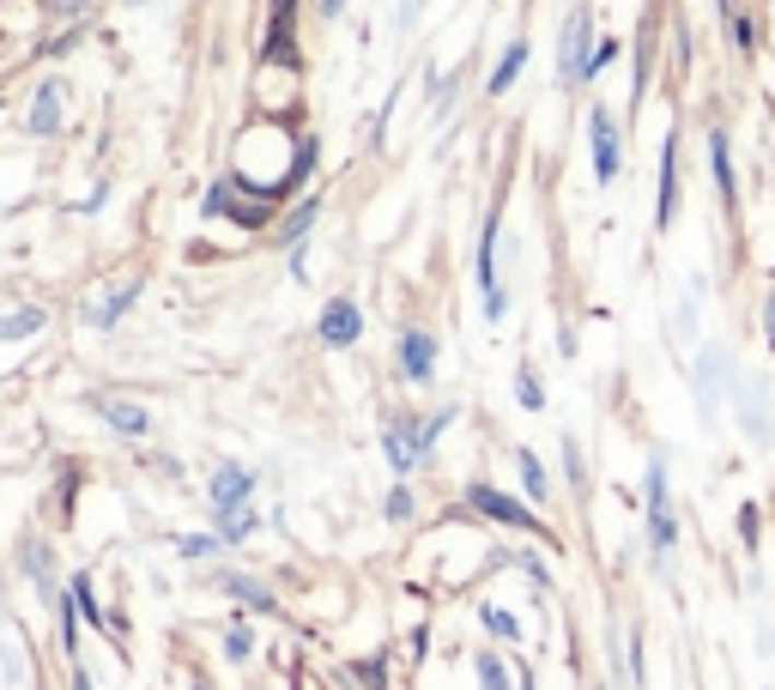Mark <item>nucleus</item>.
<instances>
[{
    "mask_svg": "<svg viewBox=\"0 0 775 690\" xmlns=\"http://www.w3.org/2000/svg\"><path fill=\"white\" fill-rule=\"evenodd\" d=\"M643 496H648V551H655V570H667L672 546H679V515H672V491H667V455L648 460Z\"/></svg>",
    "mask_w": 775,
    "mask_h": 690,
    "instance_id": "nucleus-1",
    "label": "nucleus"
},
{
    "mask_svg": "<svg viewBox=\"0 0 775 690\" xmlns=\"http://www.w3.org/2000/svg\"><path fill=\"white\" fill-rule=\"evenodd\" d=\"M467 508H479L485 522L497 527H521V534H539V539H552L545 527H539V515L527 503H515L509 491H497V484H467Z\"/></svg>",
    "mask_w": 775,
    "mask_h": 690,
    "instance_id": "nucleus-2",
    "label": "nucleus"
},
{
    "mask_svg": "<svg viewBox=\"0 0 775 690\" xmlns=\"http://www.w3.org/2000/svg\"><path fill=\"white\" fill-rule=\"evenodd\" d=\"M588 133H594V176H600V183H618V169H624V133H618V121L606 116V109H594Z\"/></svg>",
    "mask_w": 775,
    "mask_h": 690,
    "instance_id": "nucleus-3",
    "label": "nucleus"
},
{
    "mask_svg": "<svg viewBox=\"0 0 775 690\" xmlns=\"http://www.w3.org/2000/svg\"><path fill=\"white\" fill-rule=\"evenodd\" d=\"M479 297H485V315L497 321V315H503V285H497V212L485 219V236H479Z\"/></svg>",
    "mask_w": 775,
    "mask_h": 690,
    "instance_id": "nucleus-4",
    "label": "nucleus"
},
{
    "mask_svg": "<svg viewBox=\"0 0 775 690\" xmlns=\"http://www.w3.org/2000/svg\"><path fill=\"white\" fill-rule=\"evenodd\" d=\"M92 412L104 418L109 430H121V436H145V430H152V418H145V406L121 400V394H92Z\"/></svg>",
    "mask_w": 775,
    "mask_h": 690,
    "instance_id": "nucleus-5",
    "label": "nucleus"
},
{
    "mask_svg": "<svg viewBox=\"0 0 775 690\" xmlns=\"http://www.w3.org/2000/svg\"><path fill=\"white\" fill-rule=\"evenodd\" d=\"M672 212H679V133H667L660 145V195H655V224L667 231Z\"/></svg>",
    "mask_w": 775,
    "mask_h": 690,
    "instance_id": "nucleus-6",
    "label": "nucleus"
},
{
    "mask_svg": "<svg viewBox=\"0 0 775 690\" xmlns=\"http://www.w3.org/2000/svg\"><path fill=\"white\" fill-rule=\"evenodd\" d=\"M588 55H594V37H588V13H569V25H564V43H557V67H564V79H582V73H588Z\"/></svg>",
    "mask_w": 775,
    "mask_h": 690,
    "instance_id": "nucleus-7",
    "label": "nucleus"
},
{
    "mask_svg": "<svg viewBox=\"0 0 775 690\" xmlns=\"http://www.w3.org/2000/svg\"><path fill=\"white\" fill-rule=\"evenodd\" d=\"M381 448H388V467H395V472H412V460L424 455V448H419V418H388Z\"/></svg>",
    "mask_w": 775,
    "mask_h": 690,
    "instance_id": "nucleus-8",
    "label": "nucleus"
},
{
    "mask_svg": "<svg viewBox=\"0 0 775 690\" xmlns=\"http://www.w3.org/2000/svg\"><path fill=\"white\" fill-rule=\"evenodd\" d=\"M400 370H407V382L436 376V339L424 334V327H407V334H400Z\"/></svg>",
    "mask_w": 775,
    "mask_h": 690,
    "instance_id": "nucleus-9",
    "label": "nucleus"
},
{
    "mask_svg": "<svg viewBox=\"0 0 775 690\" xmlns=\"http://www.w3.org/2000/svg\"><path fill=\"white\" fill-rule=\"evenodd\" d=\"M733 400H739V418H745V436L770 443V436H775V418H770V400H763L758 382H739V376H733Z\"/></svg>",
    "mask_w": 775,
    "mask_h": 690,
    "instance_id": "nucleus-10",
    "label": "nucleus"
},
{
    "mask_svg": "<svg viewBox=\"0 0 775 690\" xmlns=\"http://www.w3.org/2000/svg\"><path fill=\"white\" fill-rule=\"evenodd\" d=\"M249 491H255V472H249V467H237V460L212 472V508H219V515L243 508V503H249Z\"/></svg>",
    "mask_w": 775,
    "mask_h": 690,
    "instance_id": "nucleus-11",
    "label": "nucleus"
},
{
    "mask_svg": "<svg viewBox=\"0 0 775 690\" xmlns=\"http://www.w3.org/2000/svg\"><path fill=\"white\" fill-rule=\"evenodd\" d=\"M291 19H297V0H273V25H267V61L291 67L297 49H291Z\"/></svg>",
    "mask_w": 775,
    "mask_h": 690,
    "instance_id": "nucleus-12",
    "label": "nucleus"
},
{
    "mask_svg": "<svg viewBox=\"0 0 775 690\" xmlns=\"http://www.w3.org/2000/svg\"><path fill=\"white\" fill-rule=\"evenodd\" d=\"M357 327H364V315H357L352 297H333L328 309H321V339H328V346H352Z\"/></svg>",
    "mask_w": 775,
    "mask_h": 690,
    "instance_id": "nucleus-13",
    "label": "nucleus"
},
{
    "mask_svg": "<svg viewBox=\"0 0 775 690\" xmlns=\"http://www.w3.org/2000/svg\"><path fill=\"white\" fill-rule=\"evenodd\" d=\"M727 352H703V364H696V400H703V418H715V400H721L727 388Z\"/></svg>",
    "mask_w": 775,
    "mask_h": 690,
    "instance_id": "nucleus-14",
    "label": "nucleus"
},
{
    "mask_svg": "<svg viewBox=\"0 0 775 690\" xmlns=\"http://www.w3.org/2000/svg\"><path fill=\"white\" fill-rule=\"evenodd\" d=\"M61 128V85H37V104H31V133H37V140H49V133Z\"/></svg>",
    "mask_w": 775,
    "mask_h": 690,
    "instance_id": "nucleus-15",
    "label": "nucleus"
},
{
    "mask_svg": "<svg viewBox=\"0 0 775 690\" xmlns=\"http://www.w3.org/2000/svg\"><path fill=\"white\" fill-rule=\"evenodd\" d=\"M709 169H715V195L733 200V195H739V183H733V145H727L721 128L709 133Z\"/></svg>",
    "mask_w": 775,
    "mask_h": 690,
    "instance_id": "nucleus-16",
    "label": "nucleus"
},
{
    "mask_svg": "<svg viewBox=\"0 0 775 690\" xmlns=\"http://www.w3.org/2000/svg\"><path fill=\"white\" fill-rule=\"evenodd\" d=\"M515 467H521V484H527V496H533V503H545V496H552V479H545V467H539L533 448H515Z\"/></svg>",
    "mask_w": 775,
    "mask_h": 690,
    "instance_id": "nucleus-17",
    "label": "nucleus"
},
{
    "mask_svg": "<svg viewBox=\"0 0 775 690\" xmlns=\"http://www.w3.org/2000/svg\"><path fill=\"white\" fill-rule=\"evenodd\" d=\"M521 67H527V43H509V49H503V61H497V73H491V85H485V92H509Z\"/></svg>",
    "mask_w": 775,
    "mask_h": 690,
    "instance_id": "nucleus-18",
    "label": "nucleus"
},
{
    "mask_svg": "<svg viewBox=\"0 0 775 690\" xmlns=\"http://www.w3.org/2000/svg\"><path fill=\"white\" fill-rule=\"evenodd\" d=\"M224 594H237L243 606H255V612H273V594H267L261 582H249V575H224Z\"/></svg>",
    "mask_w": 775,
    "mask_h": 690,
    "instance_id": "nucleus-19",
    "label": "nucleus"
},
{
    "mask_svg": "<svg viewBox=\"0 0 775 690\" xmlns=\"http://www.w3.org/2000/svg\"><path fill=\"white\" fill-rule=\"evenodd\" d=\"M43 327V309H0V339H31Z\"/></svg>",
    "mask_w": 775,
    "mask_h": 690,
    "instance_id": "nucleus-20",
    "label": "nucleus"
},
{
    "mask_svg": "<svg viewBox=\"0 0 775 690\" xmlns=\"http://www.w3.org/2000/svg\"><path fill=\"white\" fill-rule=\"evenodd\" d=\"M133 297H140V285H121L116 297H104V303L92 309V327H116V321H121V309H128Z\"/></svg>",
    "mask_w": 775,
    "mask_h": 690,
    "instance_id": "nucleus-21",
    "label": "nucleus"
},
{
    "mask_svg": "<svg viewBox=\"0 0 775 690\" xmlns=\"http://www.w3.org/2000/svg\"><path fill=\"white\" fill-rule=\"evenodd\" d=\"M479 624L491 630L497 642H515L521 636V624H515V612H503V606H479Z\"/></svg>",
    "mask_w": 775,
    "mask_h": 690,
    "instance_id": "nucleus-22",
    "label": "nucleus"
},
{
    "mask_svg": "<svg viewBox=\"0 0 775 690\" xmlns=\"http://www.w3.org/2000/svg\"><path fill=\"white\" fill-rule=\"evenodd\" d=\"M739 546H745V551L763 546V508L758 503H739Z\"/></svg>",
    "mask_w": 775,
    "mask_h": 690,
    "instance_id": "nucleus-23",
    "label": "nucleus"
},
{
    "mask_svg": "<svg viewBox=\"0 0 775 690\" xmlns=\"http://www.w3.org/2000/svg\"><path fill=\"white\" fill-rule=\"evenodd\" d=\"M67 599L80 606V618H85V624H104V612H97V594H92V582H85V575H73V587H67Z\"/></svg>",
    "mask_w": 775,
    "mask_h": 690,
    "instance_id": "nucleus-24",
    "label": "nucleus"
},
{
    "mask_svg": "<svg viewBox=\"0 0 775 690\" xmlns=\"http://www.w3.org/2000/svg\"><path fill=\"white\" fill-rule=\"evenodd\" d=\"M479 685L485 690H515V678H509V666H503L497 654H479Z\"/></svg>",
    "mask_w": 775,
    "mask_h": 690,
    "instance_id": "nucleus-25",
    "label": "nucleus"
},
{
    "mask_svg": "<svg viewBox=\"0 0 775 690\" xmlns=\"http://www.w3.org/2000/svg\"><path fill=\"white\" fill-rule=\"evenodd\" d=\"M255 534V515L249 508H231V515H219V539H231V546H237V539H249Z\"/></svg>",
    "mask_w": 775,
    "mask_h": 690,
    "instance_id": "nucleus-26",
    "label": "nucleus"
},
{
    "mask_svg": "<svg viewBox=\"0 0 775 690\" xmlns=\"http://www.w3.org/2000/svg\"><path fill=\"white\" fill-rule=\"evenodd\" d=\"M515 400H521L527 412H539V406H545V388H539L533 370H521V376H515Z\"/></svg>",
    "mask_w": 775,
    "mask_h": 690,
    "instance_id": "nucleus-27",
    "label": "nucleus"
},
{
    "mask_svg": "<svg viewBox=\"0 0 775 690\" xmlns=\"http://www.w3.org/2000/svg\"><path fill=\"white\" fill-rule=\"evenodd\" d=\"M727 25H733V49H739V55L758 49V19H751V13H733Z\"/></svg>",
    "mask_w": 775,
    "mask_h": 690,
    "instance_id": "nucleus-28",
    "label": "nucleus"
},
{
    "mask_svg": "<svg viewBox=\"0 0 775 690\" xmlns=\"http://www.w3.org/2000/svg\"><path fill=\"white\" fill-rule=\"evenodd\" d=\"M224 654H231V660H243V654H255V630H249V624H237V630H231V636H224Z\"/></svg>",
    "mask_w": 775,
    "mask_h": 690,
    "instance_id": "nucleus-29",
    "label": "nucleus"
},
{
    "mask_svg": "<svg viewBox=\"0 0 775 690\" xmlns=\"http://www.w3.org/2000/svg\"><path fill=\"white\" fill-rule=\"evenodd\" d=\"M357 678H364L369 690H381V685H388V660H381V654H376V660H357Z\"/></svg>",
    "mask_w": 775,
    "mask_h": 690,
    "instance_id": "nucleus-30",
    "label": "nucleus"
},
{
    "mask_svg": "<svg viewBox=\"0 0 775 690\" xmlns=\"http://www.w3.org/2000/svg\"><path fill=\"white\" fill-rule=\"evenodd\" d=\"M606 61H618V43H612V37H600V43H594V55H588V73H582V79H594Z\"/></svg>",
    "mask_w": 775,
    "mask_h": 690,
    "instance_id": "nucleus-31",
    "label": "nucleus"
},
{
    "mask_svg": "<svg viewBox=\"0 0 775 690\" xmlns=\"http://www.w3.org/2000/svg\"><path fill=\"white\" fill-rule=\"evenodd\" d=\"M388 515H395V522H407V515H412V491H388Z\"/></svg>",
    "mask_w": 775,
    "mask_h": 690,
    "instance_id": "nucleus-32",
    "label": "nucleus"
},
{
    "mask_svg": "<svg viewBox=\"0 0 775 690\" xmlns=\"http://www.w3.org/2000/svg\"><path fill=\"white\" fill-rule=\"evenodd\" d=\"M219 546V539H207V534H195V539H183V558H207V551Z\"/></svg>",
    "mask_w": 775,
    "mask_h": 690,
    "instance_id": "nucleus-33",
    "label": "nucleus"
},
{
    "mask_svg": "<svg viewBox=\"0 0 775 690\" xmlns=\"http://www.w3.org/2000/svg\"><path fill=\"white\" fill-rule=\"evenodd\" d=\"M564 467H569V484L582 491V455H576V443H564Z\"/></svg>",
    "mask_w": 775,
    "mask_h": 690,
    "instance_id": "nucleus-34",
    "label": "nucleus"
},
{
    "mask_svg": "<svg viewBox=\"0 0 775 690\" xmlns=\"http://www.w3.org/2000/svg\"><path fill=\"white\" fill-rule=\"evenodd\" d=\"M763 327H770V346H775V291L763 297Z\"/></svg>",
    "mask_w": 775,
    "mask_h": 690,
    "instance_id": "nucleus-35",
    "label": "nucleus"
},
{
    "mask_svg": "<svg viewBox=\"0 0 775 690\" xmlns=\"http://www.w3.org/2000/svg\"><path fill=\"white\" fill-rule=\"evenodd\" d=\"M340 7H345V0H321V13H328V19H333V13H340Z\"/></svg>",
    "mask_w": 775,
    "mask_h": 690,
    "instance_id": "nucleus-36",
    "label": "nucleus"
},
{
    "mask_svg": "<svg viewBox=\"0 0 775 690\" xmlns=\"http://www.w3.org/2000/svg\"><path fill=\"white\" fill-rule=\"evenodd\" d=\"M73 690H92V678H85V673H73Z\"/></svg>",
    "mask_w": 775,
    "mask_h": 690,
    "instance_id": "nucleus-37",
    "label": "nucleus"
},
{
    "mask_svg": "<svg viewBox=\"0 0 775 690\" xmlns=\"http://www.w3.org/2000/svg\"><path fill=\"white\" fill-rule=\"evenodd\" d=\"M715 7H721V13H727V19H733V0H715Z\"/></svg>",
    "mask_w": 775,
    "mask_h": 690,
    "instance_id": "nucleus-38",
    "label": "nucleus"
},
{
    "mask_svg": "<svg viewBox=\"0 0 775 690\" xmlns=\"http://www.w3.org/2000/svg\"><path fill=\"white\" fill-rule=\"evenodd\" d=\"M195 690H207V685H195Z\"/></svg>",
    "mask_w": 775,
    "mask_h": 690,
    "instance_id": "nucleus-39",
    "label": "nucleus"
},
{
    "mask_svg": "<svg viewBox=\"0 0 775 690\" xmlns=\"http://www.w3.org/2000/svg\"><path fill=\"white\" fill-rule=\"evenodd\" d=\"M600 690H606V685H600Z\"/></svg>",
    "mask_w": 775,
    "mask_h": 690,
    "instance_id": "nucleus-40",
    "label": "nucleus"
}]
</instances>
